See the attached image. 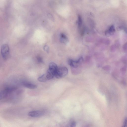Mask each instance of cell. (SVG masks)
Instances as JSON below:
<instances>
[{"label": "cell", "instance_id": "cell-5", "mask_svg": "<svg viewBox=\"0 0 127 127\" xmlns=\"http://www.w3.org/2000/svg\"><path fill=\"white\" fill-rule=\"evenodd\" d=\"M22 84L24 87L29 89H35L37 87V86L35 85L26 81L23 82L22 83Z\"/></svg>", "mask_w": 127, "mask_h": 127}, {"label": "cell", "instance_id": "cell-7", "mask_svg": "<svg viewBox=\"0 0 127 127\" xmlns=\"http://www.w3.org/2000/svg\"><path fill=\"white\" fill-rule=\"evenodd\" d=\"M127 118H126L124 120L122 127H127Z\"/></svg>", "mask_w": 127, "mask_h": 127}, {"label": "cell", "instance_id": "cell-3", "mask_svg": "<svg viewBox=\"0 0 127 127\" xmlns=\"http://www.w3.org/2000/svg\"><path fill=\"white\" fill-rule=\"evenodd\" d=\"M44 114L43 112L40 111H36L30 112L28 114V115L32 117H38L43 115Z\"/></svg>", "mask_w": 127, "mask_h": 127}, {"label": "cell", "instance_id": "cell-6", "mask_svg": "<svg viewBox=\"0 0 127 127\" xmlns=\"http://www.w3.org/2000/svg\"><path fill=\"white\" fill-rule=\"evenodd\" d=\"M38 80L41 82H45L48 80L47 74H45L42 75L38 79Z\"/></svg>", "mask_w": 127, "mask_h": 127}, {"label": "cell", "instance_id": "cell-9", "mask_svg": "<svg viewBox=\"0 0 127 127\" xmlns=\"http://www.w3.org/2000/svg\"><path fill=\"white\" fill-rule=\"evenodd\" d=\"M76 123L75 122H72L71 125V127H76Z\"/></svg>", "mask_w": 127, "mask_h": 127}, {"label": "cell", "instance_id": "cell-1", "mask_svg": "<svg viewBox=\"0 0 127 127\" xmlns=\"http://www.w3.org/2000/svg\"><path fill=\"white\" fill-rule=\"evenodd\" d=\"M68 72V70L66 67H58L55 77L58 79L64 77L67 75Z\"/></svg>", "mask_w": 127, "mask_h": 127}, {"label": "cell", "instance_id": "cell-4", "mask_svg": "<svg viewBox=\"0 0 127 127\" xmlns=\"http://www.w3.org/2000/svg\"><path fill=\"white\" fill-rule=\"evenodd\" d=\"M49 68L48 69L50 71L53 73L55 75L58 68L57 65L53 62L50 63L49 66Z\"/></svg>", "mask_w": 127, "mask_h": 127}, {"label": "cell", "instance_id": "cell-8", "mask_svg": "<svg viewBox=\"0 0 127 127\" xmlns=\"http://www.w3.org/2000/svg\"><path fill=\"white\" fill-rule=\"evenodd\" d=\"M37 60L38 62L39 63H40L43 62V60L40 57H38L37 59Z\"/></svg>", "mask_w": 127, "mask_h": 127}, {"label": "cell", "instance_id": "cell-2", "mask_svg": "<svg viewBox=\"0 0 127 127\" xmlns=\"http://www.w3.org/2000/svg\"><path fill=\"white\" fill-rule=\"evenodd\" d=\"M1 53L4 60H7L10 54V48L7 45L5 44L2 46Z\"/></svg>", "mask_w": 127, "mask_h": 127}]
</instances>
